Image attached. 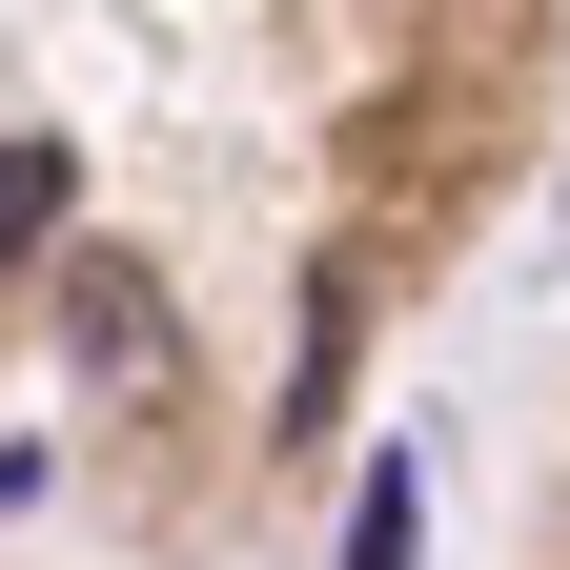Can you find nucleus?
Masks as SVG:
<instances>
[{
  "label": "nucleus",
  "instance_id": "obj_2",
  "mask_svg": "<svg viewBox=\"0 0 570 570\" xmlns=\"http://www.w3.org/2000/svg\"><path fill=\"white\" fill-rule=\"evenodd\" d=\"M428 550V469H367V510H346V570H407Z\"/></svg>",
  "mask_w": 570,
  "mask_h": 570
},
{
  "label": "nucleus",
  "instance_id": "obj_1",
  "mask_svg": "<svg viewBox=\"0 0 570 570\" xmlns=\"http://www.w3.org/2000/svg\"><path fill=\"white\" fill-rule=\"evenodd\" d=\"M82 367H102L122 407H164V367H184V346H164V306H142V265H102V285H82Z\"/></svg>",
  "mask_w": 570,
  "mask_h": 570
},
{
  "label": "nucleus",
  "instance_id": "obj_3",
  "mask_svg": "<svg viewBox=\"0 0 570 570\" xmlns=\"http://www.w3.org/2000/svg\"><path fill=\"white\" fill-rule=\"evenodd\" d=\"M41 225H61V142H0V265H21Z\"/></svg>",
  "mask_w": 570,
  "mask_h": 570
}]
</instances>
